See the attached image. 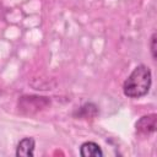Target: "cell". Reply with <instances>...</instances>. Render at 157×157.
I'll use <instances>...</instances> for the list:
<instances>
[{
	"instance_id": "obj_5",
	"label": "cell",
	"mask_w": 157,
	"mask_h": 157,
	"mask_svg": "<svg viewBox=\"0 0 157 157\" xmlns=\"http://www.w3.org/2000/svg\"><path fill=\"white\" fill-rule=\"evenodd\" d=\"M150 48H151L152 58H153V60H155V59H156V33H153L152 37H151V40H150Z\"/></svg>"
},
{
	"instance_id": "obj_2",
	"label": "cell",
	"mask_w": 157,
	"mask_h": 157,
	"mask_svg": "<svg viewBox=\"0 0 157 157\" xmlns=\"http://www.w3.org/2000/svg\"><path fill=\"white\" fill-rule=\"evenodd\" d=\"M34 147L36 141L33 137H25L22 139L17 147H16V156H23V157H33L34 155Z\"/></svg>"
},
{
	"instance_id": "obj_3",
	"label": "cell",
	"mask_w": 157,
	"mask_h": 157,
	"mask_svg": "<svg viewBox=\"0 0 157 157\" xmlns=\"http://www.w3.org/2000/svg\"><path fill=\"white\" fill-rule=\"evenodd\" d=\"M156 129V115L151 114V115H146L142 117L137 123H136V130L140 134H151Z\"/></svg>"
},
{
	"instance_id": "obj_4",
	"label": "cell",
	"mask_w": 157,
	"mask_h": 157,
	"mask_svg": "<svg viewBox=\"0 0 157 157\" xmlns=\"http://www.w3.org/2000/svg\"><path fill=\"white\" fill-rule=\"evenodd\" d=\"M80 155L82 157H102L103 152L98 144L93 141H86L80 147Z\"/></svg>"
},
{
	"instance_id": "obj_1",
	"label": "cell",
	"mask_w": 157,
	"mask_h": 157,
	"mask_svg": "<svg viewBox=\"0 0 157 157\" xmlns=\"http://www.w3.org/2000/svg\"><path fill=\"white\" fill-rule=\"evenodd\" d=\"M152 85V74L148 66L137 65L123 83L124 94L129 98H140L148 93Z\"/></svg>"
}]
</instances>
